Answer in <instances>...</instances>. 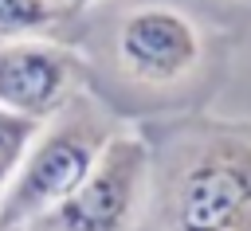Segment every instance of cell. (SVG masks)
Here are the masks:
<instances>
[{
  "mask_svg": "<svg viewBox=\"0 0 251 231\" xmlns=\"http://www.w3.org/2000/svg\"><path fill=\"white\" fill-rule=\"evenodd\" d=\"M149 196V137L122 125L82 184L20 231H137Z\"/></svg>",
  "mask_w": 251,
  "mask_h": 231,
  "instance_id": "4",
  "label": "cell"
},
{
  "mask_svg": "<svg viewBox=\"0 0 251 231\" xmlns=\"http://www.w3.org/2000/svg\"><path fill=\"white\" fill-rule=\"evenodd\" d=\"M149 137L137 231H251V121L180 117Z\"/></svg>",
  "mask_w": 251,
  "mask_h": 231,
  "instance_id": "2",
  "label": "cell"
},
{
  "mask_svg": "<svg viewBox=\"0 0 251 231\" xmlns=\"http://www.w3.org/2000/svg\"><path fill=\"white\" fill-rule=\"evenodd\" d=\"M239 4H251V0H239Z\"/></svg>",
  "mask_w": 251,
  "mask_h": 231,
  "instance_id": "9",
  "label": "cell"
},
{
  "mask_svg": "<svg viewBox=\"0 0 251 231\" xmlns=\"http://www.w3.org/2000/svg\"><path fill=\"white\" fill-rule=\"evenodd\" d=\"M71 4H75L78 12H90V8H94V4H102V0H71Z\"/></svg>",
  "mask_w": 251,
  "mask_h": 231,
  "instance_id": "8",
  "label": "cell"
},
{
  "mask_svg": "<svg viewBox=\"0 0 251 231\" xmlns=\"http://www.w3.org/2000/svg\"><path fill=\"white\" fill-rule=\"evenodd\" d=\"M122 125L126 121L90 90H78L59 114H51L35 129L0 200V231H20L35 215L67 200Z\"/></svg>",
  "mask_w": 251,
  "mask_h": 231,
  "instance_id": "3",
  "label": "cell"
},
{
  "mask_svg": "<svg viewBox=\"0 0 251 231\" xmlns=\"http://www.w3.org/2000/svg\"><path fill=\"white\" fill-rule=\"evenodd\" d=\"M90 67L78 43L67 39H4L0 43V110L27 121H47L78 90Z\"/></svg>",
  "mask_w": 251,
  "mask_h": 231,
  "instance_id": "5",
  "label": "cell"
},
{
  "mask_svg": "<svg viewBox=\"0 0 251 231\" xmlns=\"http://www.w3.org/2000/svg\"><path fill=\"white\" fill-rule=\"evenodd\" d=\"M78 51L90 67L86 90L122 117L188 98L212 67L216 39L180 4L129 0L98 23L82 20Z\"/></svg>",
  "mask_w": 251,
  "mask_h": 231,
  "instance_id": "1",
  "label": "cell"
},
{
  "mask_svg": "<svg viewBox=\"0 0 251 231\" xmlns=\"http://www.w3.org/2000/svg\"><path fill=\"white\" fill-rule=\"evenodd\" d=\"M86 12L71 0H0V43L4 39H67L78 43Z\"/></svg>",
  "mask_w": 251,
  "mask_h": 231,
  "instance_id": "6",
  "label": "cell"
},
{
  "mask_svg": "<svg viewBox=\"0 0 251 231\" xmlns=\"http://www.w3.org/2000/svg\"><path fill=\"white\" fill-rule=\"evenodd\" d=\"M39 125L43 121H27L20 114L0 110V200H4V192H8V184H12V176H16V168H20Z\"/></svg>",
  "mask_w": 251,
  "mask_h": 231,
  "instance_id": "7",
  "label": "cell"
}]
</instances>
